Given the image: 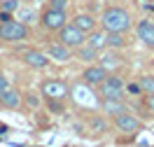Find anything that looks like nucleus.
Listing matches in <instances>:
<instances>
[{
  "instance_id": "29",
  "label": "nucleus",
  "mask_w": 154,
  "mask_h": 147,
  "mask_svg": "<svg viewBox=\"0 0 154 147\" xmlns=\"http://www.w3.org/2000/svg\"><path fill=\"white\" fill-rule=\"evenodd\" d=\"M0 19H2V21H10V19H14V17H12L10 12H0Z\"/></svg>"
},
{
  "instance_id": "27",
  "label": "nucleus",
  "mask_w": 154,
  "mask_h": 147,
  "mask_svg": "<svg viewBox=\"0 0 154 147\" xmlns=\"http://www.w3.org/2000/svg\"><path fill=\"white\" fill-rule=\"evenodd\" d=\"M128 91H131V93H143V89H140L138 82H135V84H128Z\"/></svg>"
},
{
  "instance_id": "15",
  "label": "nucleus",
  "mask_w": 154,
  "mask_h": 147,
  "mask_svg": "<svg viewBox=\"0 0 154 147\" xmlns=\"http://www.w3.org/2000/svg\"><path fill=\"white\" fill-rule=\"evenodd\" d=\"M72 23H75L77 28L82 30V33H94V30L98 28V26H100V23H98V19L96 17H94V14H87V12H82V14H77L75 19H72Z\"/></svg>"
},
{
  "instance_id": "4",
  "label": "nucleus",
  "mask_w": 154,
  "mask_h": 147,
  "mask_svg": "<svg viewBox=\"0 0 154 147\" xmlns=\"http://www.w3.org/2000/svg\"><path fill=\"white\" fill-rule=\"evenodd\" d=\"M58 42H63V44L70 47V49H77V47H82V44L87 42V33H82L75 23H66L63 28L58 30Z\"/></svg>"
},
{
  "instance_id": "7",
  "label": "nucleus",
  "mask_w": 154,
  "mask_h": 147,
  "mask_svg": "<svg viewBox=\"0 0 154 147\" xmlns=\"http://www.w3.org/2000/svg\"><path fill=\"white\" fill-rule=\"evenodd\" d=\"M40 23H42L45 30H56L58 33L68 23V14H66V10H51V7H47L42 12V17H40Z\"/></svg>"
},
{
  "instance_id": "23",
  "label": "nucleus",
  "mask_w": 154,
  "mask_h": 147,
  "mask_svg": "<svg viewBox=\"0 0 154 147\" xmlns=\"http://www.w3.org/2000/svg\"><path fill=\"white\" fill-rule=\"evenodd\" d=\"M49 7H51V10H66L68 0H49Z\"/></svg>"
},
{
  "instance_id": "16",
  "label": "nucleus",
  "mask_w": 154,
  "mask_h": 147,
  "mask_svg": "<svg viewBox=\"0 0 154 147\" xmlns=\"http://www.w3.org/2000/svg\"><path fill=\"white\" fill-rule=\"evenodd\" d=\"M87 44H91L96 51L105 49V47H107V33H105L103 28H96L94 33H89V35H87Z\"/></svg>"
},
{
  "instance_id": "10",
  "label": "nucleus",
  "mask_w": 154,
  "mask_h": 147,
  "mask_svg": "<svg viewBox=\"0 0 154 147\" xmlns=\"http://www.w3.org/2000/svg\"><path fill=\"white\" fill-rule=\"evenodd\" d=\"M135 35L145 47L154 49V21L152 19H140L135 23Z\"/></svg>"
},
{
  "instance_id": "12",
  "label": "nucleus",
  "mask_w": 154,
  "mask_h": 147,
  "mask_svg": "<svg viewBox=\"0 0 154 147\" xmlns=\"http://www.w3.org/2000/svg\"><path fill=\"white\" fill-rule=\"evenodd\" d=\"M23 61L35 70H45L49 63H51V59H49L45 51H40V49H28V51L23 54Z\"/></svg>"
},
{
  "instance_id": "14",
  "label": "nucleus",
  "mask_w": 154,
  "mask_h": 147,
  "mask_svg": "<svg viewBox=\"0 0 154 147\" xmlns=\"http://www.w3.org/2000/svg\"><path fill=\"white\" fill-rule=\"evenodd\" d=\"M100 110L110 117H117V115L126 112V103L124 98H100Z\"/></svg>"
},
{
  "instance_id": "9",
  "label": "nucleus",
  "mask_w": 154,
  "mask_h": 147,
  "mask_svg": "<svg viewBox=\"0 0 154 147\" xmlns=\"http://www.w3.org/2000/svg\"><path fill=\"white\" fill-rule=\"evenodd\" d=\"M112 119H115L117 131H122V133H138L143 128V121L135 117V115H131L128 110L122 112V115H117V117H112Z\"/></svg>"
},
{
  "instance_id": "21",
  "label": "nucleus",
  "mask_w": 154,
  "mask_h": 147,
  "mask_svg": "<svg viewBox=\"0 0 154 147\" xmlns=\"http://www.w3.org/2000/svg\"><path fill=\"white\" fill-rule=\"evenodd\" d=\"M91 133H96V136L105 133V119L103 117H91Z\"/></svg>"
},
{
  "instance_id": "13",
  "label": "nucleus",
  "mask_w": 154,
  "mask_h": 147,
  "mask_svg": "<svg viewBox=\"0 0 154 147\" xmlns=\"http://www.w3.org/2000/svg\"><path fill=\"white\" fill-rule=\"evenodd\" d=\"M21 103H23V98H21V93L17 91V89H5L2 93H0V105L5 110H19Z\"/></svg>"
},
{
  "instance_id": "6",
  "label": "nucleus",
  "mask_w": 154,
  "mask_h": 147,
  "mask_svg": "<svg viewBox=\"0 0 154 147\" xmlns=\"http://www.w3.org/2000/svg\"><path fill=\"white\" fill-rule=\"evenodd\" d=\"M124 91H126L124 79L117 77V75H107L105 82L98 87V96L100 98H124Z\"/></svg>"
},
{
  "instance_id": "18",
  "label": "nucleus",
  "mask_w": 154,
  "mask_h": 147,
  "mask_svg": "<svg viewBox=\"0 0 154 147\" xmlns=\"http://www.w3.org/2000/svg\"><path fill=\"white\" fill-rule=\"evenodd\" d=\"M98 63H100L105 70H115L117 66H122V56L115 54V51H110V54H105L103 59H98Z\"/></svg>"
},
{
  "instance_id": "19",
  "label": "nucleus",
  "mask_w": 154,
  "mask_h": 147,
  "mask_svg": "<svg viewBox=\"0 0 154 147\" xmlns=\"http://www.w3.org/2000/svg\"><path fill=\"white\" fill-rule=\"evenodd\" d=\"M138 84H140V89H143V93H154V75H143V77L138 79Z\"/></svg>"
},
{
  "instance_id": "25",
  "label": "nucleus",
  "mask_w": 154,
  "mask_h": 147,
  "mask_svg": "<svg viewBox=\"0 0 154 147\" xmlns=\"http://www.w3.org/2000/svg\"><path fill=\"white\" fill-rule=\"evenodd\" d=\"M5 89H10V77H7L5 72H0V93H2Z\"/></svg>"
},
{
  "instance_id": "22",
  "label": "nucleus",
  "mask_w": 154,
  "mask_h": 147,
  "mask_svg": "<svg viewBox=\"0 0 154 147\" xmlns=\"http://www.w3.org/2000/svg\"><path fill=\"white\" fill-rule=\"evenodd\" d=\"M17 19L23 21V23H30V21H35V12L33 10H17Z\"/></svg>"
},
{
  "instance_id": "1",
  "label": "nucleus",
  "mask_w": 154,
  "mask_h": 147,
  "mask_svg": "<svg viewBox=\"0 0 154 147\" xmlns=\"http://www.w3.org/2000/svg\"><path fill=\"white\" fill-rule=\"evenodd\" d=\"M98 23H100V28L105 33H122L124 35L126 30H131L133 19H131V14L124 7H107V10H103Z\"/></svg>"
},
{
  "instance_id": "2",
  "label": "nucleus",
  "mask_w": 154,
  "mask_h": 147,
  "mask_svg": "<svg viewBox=\"0 0 154 147\" xmlns=\"http://www.w3.org/2000/svg\"><path fill=\"white\" fill-rule=\"evenodd\" d=\"M28 35H30L28 23L19 21L17 17L0 23V40L2 42H23V40H28Z\"/></svg>"
},
{
  "instance_id": "17",
  "label": "nucleus",
  "mask_w": 154,
  "mask_h": 147,
  "mask_svg": "<svg viewBox=\"0 0 154 147\" xmlns=\"http://www.w3.org/2000/svg\"><path fill=\"white\" fill-rule=\"evenodd\" d=\"M75 51H77V59L84 61V63H94V61H96V56H98V51L91 47V44H87V42H84L82 47H77Z\"/></svg>"
},
{
  "instance_id": "26",
  "label": "nucleus",
  "mask_w": 154,
  "mask_h": 147,
  "mask_svg": "<svg viewBox=\"0 0 154 147\" xmlns=\"http://www.w3.org/2000/svg\"><path fill=\"white\" fill-rule=\"evenodd\" d=\"M145 105H147V110L154 115V93H149V96L145 98Z\"/></svg>"
},
{
  "instance_id": "20",
  "label": "nucleus",
  "mask_w": 154,
  "mask_h": 147,
  "mask_svg": "<svg viewBox=\"0 0 154 147\" xmlns=\"http://www.w3.org/2000/svg\"><path fill=\"white\" fill-rule=\"evenodd\" d=\"M126 44V40L122 38V33H107V47L112 49H122Z\"/></svg>"
},
{
  "instance_id": "28",
  "label": "nucleus",
  "mask_w": 154,
  "mask_h": 147,
  "mask_svg": "<svg viewBox=\"0 0 154 147\" xmlns=\"http://www.w3.org/2000/svg\"><path fill=\"white\" fill-rule=\"evenodd\" d=\"M28 103H30V105H33V108H38V105H40V98L38 96H35V93H28Z\"/></svg>"
},
{
  "instance_id": "8",
  "label": "nucleus",
  "mask_w": 154,
  "mask_h": 147,
  "mask_svg": "<svg viewBox=\"0 0 154 147\" xmlns=\"http://www.w3.org/2000/svg\"><path fill=\"white\" fill-rule=\"evenodd\" d=\"M107 75H110V70H105L100 63H91V66H87L84 72H82V82L89 84V87H94V89H98L103 82H105Z\"/></svg>"
},
{
  "instance_id": "11",
  "label": "nucleus",
  "mask_w": 154,
  "mask_h": 147,
  "mask_svg": "<svg viewBox=\"0 0 154 147\" xmlns=\"http://www.w3.org/2000/svg\"><path fill=\"white\" fill-rule=\"evenodd\" d=\"M45 54H47L51 61H58V63H68L70 61V56H72V49L66 47L63 42H49L47 47H45Z\"/></svg>"
},
{
  "instance_id": "5",
  "label": "nucleus",
  "mask_w": 154,
  "mask_h": 147,
  "mask_svg": "<svg viewBox=\"0 0 154 147\" xmlns=\"http://www.w3.org/2000/svg\"><path fill=\"white\" fill-rule=\"evenodd\" d=\"M42 96H47L49 100H66L70 96V87H68L63 79H45L42 82Z\"/></svg>"
},
{
  "instance_id": "3",
  "label": "nucleus",
  "mask_w": 154,
  "mask_h": 147,
  "mask_svg": "<svg viewBox=\"0 0 154 147\" xmlns=\"http://www.w3.org/2000/svg\"><path fill=\"white\" fill-rule=\"evenodd\" d=\"M70 93H72V100H75L77 105H82V108H100V100H98V93L94 91V87H89L84 82H79L75 87L70 89Z\"/></svg>"
},
{
  "instance_id": "24",
  "label": "nucleus",
  "mask_w": 154,
  "mask_h": 147,
  "mask_svg": "<svg viewBox=\"0 0 154 147\" xmlns=\"http://www.w3.org/2000/svg\"><path fill=\"white\" fill-rule=\"evenodd\" d=\"M12 10H19V2L17 0H5L2 2V12H12Z\"/></svg>"
}]
</instances>
